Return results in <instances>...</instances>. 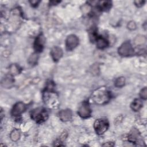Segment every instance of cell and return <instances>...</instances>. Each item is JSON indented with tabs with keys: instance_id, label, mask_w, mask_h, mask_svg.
<instances>
[{
	"instance_id": "6da1fadb",
	"label": "cell",
	"mask_w": 147,
	"mask_h": 147,
	"mask_svg": "<svg viewBox=\"0 0 147 147\" xmlns=\"http://www.w3.org/2000/svg\"><path fill=\"white\" fill-rule=\"evenodd\" d=\"M53 83L51 82H49L47 84L45 90L43 91L42 94L44 103L48 107L52 108L57 107L59 104L57 95L53 90Z\"/></svg>"
},
{
	"instance_id": "277c9868",
	"label": "cell",
	"mask_w": 147,
	"mask_h": 147,
	"mask_svg": "<svg viewBox=\"0 0 147 147\" xmlns=\"http://www.w3.org/2000/svg\"><path fill=\"white\" fill-rule=\"evenodd\" d=\"M109 122L105 118L97 119L94 123V127L95 132L99 135L102 134L106 132L109 128Z\"/></svg>"
},
{
	"instance_id": "7c38bea8",
	"label": "cell",
	"mask_w": 147,
	"mask_h": 147,
	"mask_svg": "<svg viewBox=\"0 0 147 147\" xmlns=\"http://www.w3.org/2000/svg\"><path fill=\"white\" fill-rule=\"evenodd\" d=\"M140 138V136L138 131L136 129H133L129 134L128 140L132 143H137V141L138 142Z\"/></svg>"
},
{
	"instance_id": "5b68a950",
	"label": "cell",
	"mask_w": 147,
	"mask_h": 147,
	"mask_svg": "<svg viewBox=\"0 0 147 147\" xmlns=\"http://www.w3.org/2000/svg\"><path fill=\"white\" fill-rule=\"evenodd\" d=\"M118 54L121 56H129L134 53V48L129 41L123 42L118 49Z\"/></svg>"
},
{
	"instance_id": "9a60e30c",
	"label": "cell",
	"mask_w": 147,
	"mask_h": 147,
	"mask_svg": "<svg viewBox=\"0 0 147 147\" xmlns=\"http://www.w3.org/2000/svg\"><path fill=\"white\" fill-rule=\"evenodd\" d=\"M14 79L12 77L11 75H7L2 80V86L6 88H9L10 87L13 83H14Z\"/></svg>"
},
{
	"instance_id": "3957f363",
	"label": "cell",
	"mask_w": 147,
	"mask_h": 147,
	"mask_svg": "<svg viewBox=\"0 0 147 147\" xmlns=\"http://www.w3.org/2000/svg\"><path fill=\"white\" fill-rule=\"evenodd\" d=\"M31 116L32 118L37 123H41L47 119L48 114L45 109L43 108H37L32 112Z\"/></svg>"
},
{
	"instance_id": "603a6c76",
	"label": "cell",
	"mask_w": 147,
	"mask_h": 147,
	"mask_svg": "<svg viewBox=\"0 0 147 147\" xmlns=\"http://www.w3.org/2000/svg\"><path fill=\"white\" fill-rule=\"evenodd\" d=\"M127 28L130 30H134L136 29V23L134 22V21H130L128 24H127Z\"/></svg>"
},
{
	"instance_id": "ba28073f",
	"label": "cell",
	"mask_w": 147,
	"mask_h": 147,
	"mask_svg": "<svg viewBox=\"0 0 147 147\" xmlns=\"http://www.w3.org/2000/svg\"><path fill=\"white\" fill-rule=\"evenodd\" d=\"M45 37L42 34H40L35 39L34 42V49L36 52H41L44 48L45 43Z\"/></svg>"
},
{
	"instance_id": "e0dca14e",
	"label": "cell",
	"mask_w": 147,
	"mask_h": 147,
	"mask_svg": "<svg viewBox=\"0 0 147 147\" xmlns=\"http://www.w3.org/2000/svg\"><path fill=\"white\" fill-rule=\"evenodd\" d=\"M125 79L123 76L119 77L116 79L114 82V85L117 87H122L125 85Z\"/></svg>"
},
{
	"instance_id": "44dd1931",
	"label": "cell",
	"mask_w": 147,
	"mask_h": 147,
	"mask_svg": "<svg viewBox=\"0 0 147 147\" xmlns=\"http://www.w3.org/2000/svg\"><path fill=\"white\" fill-rule=\"evenodd\" d=\"M10 72L11 73V74H12V75H16V74H18V73H20L19 67L16 64L11 65L10 66Z\"/></svg>"
},
{
	"instance_id": "8992f818",
	"label": "cell",
	"mask_w": 147,
	"mask_h": 147,
	"mask_svg": "<svg viewBox=\"0 0 147 147\" xmlns=\"http://www.w3.org/2000/svg\"><path fill=\"white\" fill-rule=\"evenodd\" d=\"M79 115L82 118H87L90 117L91 109L88 102L84 101L79 106L78 111Z\"/></svg>"
},
{
	"instance_id": "ac0fdd59",
	"label": "cell",
	"mask_w": 147,
	"mask_h": 147,
	"mask_svg": "<svg viewBox=\"0 0 147 147\" xmlns=\"http://www.w3.org/2000/svg\"><path fill=\"white\" fill-rule=\"evenodd\" d=\"M20 137V133L18 130L14 129L10 133V138L13 141H17Z\"/></svg>"
},
{
	"instance_id": "cb8c5ba5",
	"label": "cell",
	"mask_w": 147,
	"mask_h": 147,
	"mask_svg": "<svg viewBox=\"0 0 147 147\" xmlns=\"http://www.w3.org/2000/svg\"><path fill=\"white\" fill-rule=\"evenodd\" d=\"M145 1H135L134 2V3H135V5L137 6V7H141L143 5V4L144 3Z\"/></svg>"
},
{
	"instance_id": "ffe728a7",
	"label": "cell",
	"mask_w": 147,
	"mask_h": 147,
	"mask_svg": "<svg viewBox=\"0 0 147 147\" xmlns=\"http://www.w3.org/2000/svg\"><path fill=\"white\" fill-rule=\"evenodd\" d=\"M37 59H38V56H37V53H33L29 58L28 59V62L31 65H34V64H36V63H37Z\"/></svg>"
},
{
	"instance_id": "d6986e66",
	"label": "cell",
	"mask_w": 147,
	"mask_h": 147,
	"mask_svg": "<svg viewBox=\"0 0 147 147\" xmlns=\"http://www.w3.org/2000/svg\"><path fill=\"white\" fill-rule=\"evenodd\" d=\"M145 41H146V38L144 36H137L135 38L134 42L137 45H142L144 43H145Z\"/></svg>"
},
{
	"instance_id": "d4e9b609",
	"label": "cell",
	"mask_w": 147,
	"mask_h": 147,
	"mask_svg": "<svg viewBox=\"0 0 147 147\" xmlns=\"http://www.w3.org/2000/svg\"><path fill=\"white\" fill-rule=\"evenodd\" d=\"M40 1H29V2L30 3V4L32 5V6H33V7H36L38 4L40 3Z\"/></svg>"
},
{
	"instance_id": "30bf717a",
	"label": "cell",
	"mask_w": 147,
	"mask_h": 147,
	"mask_svg": "<svg viewBox=\"0 0 147 147\" xmlns=\"http://www.w3.org/2000/svg\"><path fill=\"white\" fill-rule=\"evenodd\" d=\"M50 53L52 59L55 61H57L63 56V51L58 47H54L51 49Z\"/></svg>"
},
{
	"instance_id": "7402d4cb",
	"label": "cell",
	"mask_w": 147,
	"mask_h": 147,
	"mask_svg": "<svg viewBox=\"0 0 147 147\" xmlns=\"http://www.w3.org/2000/svg\"><path fill=\"white\" fill-rule=\"evenodd\" d=\"M140 96L142 99H146L147 98V88L146 87H144L142 88L140 92Z\"/></svg>"
},
{
	"instance_id": "52a82bcc",
	"label": "cell",
	"mask_w": 147,
	"mask_h": 147,
	"mask_svg": "<svg viewBox=\"0 0 147 147\" xmlns=\"http://www.w3.org/2000/svg\"><path fill=\"white\" fill-rule=\"evenodd\" d=\"M79 44V38L75 34L69 35L65 40V47L68 51H72Z\"/></svg>"
},
{
	"instance_id": "7a4b0ae2",
	"label": "cell",
	"mask_w": 147,
	"mask_h": 147,
	"mask_svg": "<svg viewBox=\"0 0 147 147\" xmlns=\"http://www.w3.org/2000/svg\"><path fill=\"white\" fill-rule=\"evenodd\" d=\"M92 99L98 105L107 103L111 98V95L105 87H99L95 90L92 94Z\"/></svg>"
},
{
	"instance_id": "484cf974",
	"label": "cell",
	"mask_w": 147,
	"mask_h": 147,
	"mask_svg": "<svg viewBox=\"0 0 147 147\" xmlns=\"http://www.w3.org/2000/svg\"><path fill=\"white\" fill-rule=\"evenodd\" d=\"M114 144H113V142H106L105 144H103L102 146H113Z\"/></svg>"
},
{
	"instance_id": "5bb4252c",
	"label": "cell",
	"mask_w": 147,
	"mask_h": 147,
	"mask_svg": "<svg viewBox=\"0 0 147 147\" xmlns=\"http://www.w3.org/2000/svg\"><path fill=\"white\" fill-rule=\"evenodd\" d=\"M111 7V2L109 1H99L98 4V8L102 11H107Z\"/></svg>"
},
{
	"instance_id": "4fadbf2b",
	"label": "cell",
	"mask_w": 147,
	"mask_h": 147,
	"mask_svg": "<svg viewBox=\"0 0 147 147\" xmlns=\"http://www.w3.org/2000/svg\"><path fill=\"white\" fill-rule=\"evenodd\" d=\"M96 47L99 49H104L109 45V41L102 36H98L95 39Z\"/></svg>"
},
{
	"instance_id": "2e32d148",
	"label": "cell",
	"mask_w": 147,
	"mask_h": 147,
	"mask_svg": "<svg viewBox=\"0 0 147 147\" xmlns=\"http://www.w3.org/2000/svg\"><path fill=\"white\" fill-rule=\"evenodd\" d=\"M142 106H143V103L140 99H135L131 102L130 105V107L133 111H137L140 110V109L142 107Z\"/></svg>"
},
{
	"instance_id": "8fae6325",
	"label": "cell",
	"mask_w": 147,
	"mask_h": 147,
	"mask_svg": "<svg viewBox=\"0 0 147 147\" xmlns=\"http://www.w3.org/2000/svg\"><path fill=\"white\" fill-rule=\"evenodd\" d=\"M72 111L69 109L61 110L59 113V117L60 119L64 122L69 121L72 118Z\"/></svg>"
},
{
	"instance_id": "9c48e42d",
	"label": "cell",
	"mask_w": 147,
	"mask_h": 147,
	"mask_svg": "<svg viewBox=\"0 0 147 147\" xmlns=\"http://www.w3.org/2000/svg\"><path fill=\"white\" fill-rule=\"evenodd\" d=\"M25 109H26V105L24 103L21 102H17L14 105L11 110V115L15 117L19 116L24 112Z\"/></svg>"
}]
</instances>
